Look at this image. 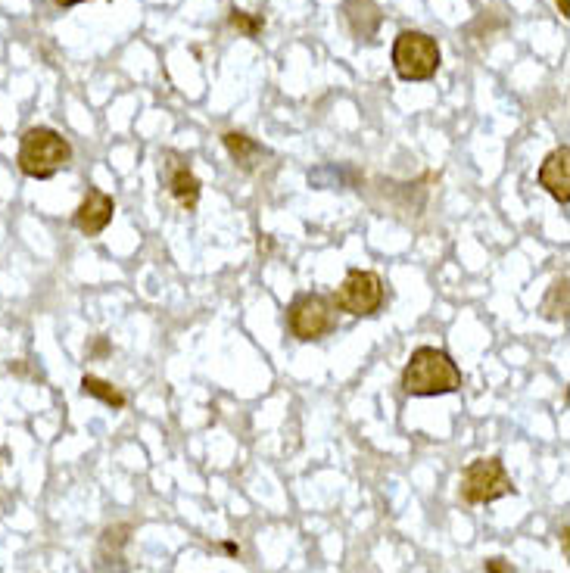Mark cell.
Wrapping results in <instances>:
<instances>
[{"label":"cell","mask_w":570,"mask_h":573,"mask_svg":"<svg viewBox=\"0 0 570 573\" xmlns=\"http://www.w3.org/2000/svg\"><path fill=\"white\" fill-rule=\"evenodd\" d=\"M343 13H346V22H349L352 35H356L359 41H374L377 38L380 10H377L374 0H346Z\"/></svg>","instance_id":"30bf717a"},{"label":"cell","mask_w":570,"mask_h":573,"mask_svg":"<svg viewBox=\"0 0 570 573\" xmlns=\"http://www.w3.org/2000/svg\"><path fill=\"white\" fill-rule=\"evenodd\" d=\"M225 552H228V555H240V549H237L234 542H225Z\"/></svg>","instance_id":"ac0fdd59"},{"label":"cell","mask_w":570,"mask_h":573,"mask_svg":"<svg viewBox=\"0 0 570 573\" xmlns=\"http://www.w3.org/2000/svg\"><path fill=\"white\" fill-rule=\"evenodd\" d=\"M166 187H169V194L178 200L181 209H187V212L197 209L203 184H200V178L190 172L187 166H172L169 175H166Z\"/></svg>","instance_id":"8fae6325"},{"label":"cell","mask_w":570,"mask_h":573,"mask_svg":"<svg viewBox=\"0 0 570 573\" xmlns=\"http://www.w3.org/2000/svg\"><path fill=\"white\" fill-rule=\"evenodd\" d=\"M81 393L100 399L103 405H110V408H125V402H128V399L110 384V380H100V377H94V374L81 377Z\"/></svg>","instance_id":"4fadbf2b"},{"label":"cell","mask_w":570,"mask_h":573,"mask_svg":"<svg viewBox=\"0 0 570 573\" xmlns=\"http://www.w3.org/2000/svg\"><path fill=\"white\" fill-rule=\"evenodd\" d=\"M222 141H225L231 159L237 162V166H240L243 172H256V169L262 166V159L271 156L268 147H262L259 141H253L250 134H243V131H225V134H222Z\"/></svg>","instance_id":"9c48e42d"},{"label":"cell","mask_w":570,"mask_h":573,"mask_svg":"<svg viewBox=\"0 0 570 573\" xmlns=\"http://www.w3.org/2000/svg\"><path fill=\"white\" fill-rule=\"evenodd\" d=\"M402 390L409 396H446L461 390V371L449 352L418 346L402 368Z\"/></svg>","instance_id":"6da1fadb"},{"label":"cell","mask_w":570,"mask_h":573,"mask_svg":"<svg viewBox=\"0 0 570 573\" xmlns=\"http://www.w3.org/2000/svg\"><path fill=\"white\" fill-rule=\"evenodd\" d=\"M539 187H546L561 206L570 203V150L567 147H558L542 159Z\"/></svg>","instance_id":"ba28073f"},{"label":"cell","mask_w":570,"mask_h":573,"mask_svg":"<svg viewBox=\"0 0 570 573\" xmlns=\"http://www.w3.org/2000/svg\"><path fill=\"white\" fill-rule=\"evenodd\" d=\"M542 318L546 321H564L567 318V278H555L546 299H542V306H539Z\"/></svg>","instance_id":"7c38bea8"},{"label":"cell","mask_w":570,"mask_h":573,"mask_svg":"<svg viewBox=\"0 0 570 573\" xmlns=\"http://www.w3.org/2000/svg\"><path fill=\"white\" fill-rule=\"evenodd\" d=\"M228 22L234 25L237 32L247 35V38H259V35H262V29H265V19H262V16H253V13H247V10H237V7H231Z\"/></svg>","instance_id":"5bb4252c"},{"label":"cell","mask_w":570,"mask_h":573,"mask_svg":"<svg viewBox=\"0 0 570 573\" xmlns=\"http://www.w3.org/2000/svg\"><path fill=\"white\" fill-rule=\"evenodd\" d=\"M384 303H387L384 281H380L377 271H362V268H352L334 296V306L352 318H374L384 309Z\"/></svg>","instance_id":"5b68a950"},{"label":"cell","mask_w":570,"mask_h":573,"mask_svg":"<svg viewBox=\"0 0 570 573\" xmlns=\"http://www.w3.org/2000/svg\"><path fill=\"white\" fill-rule=\"evenodd\" d=\"M514 493H518V486L511 483L505 461L499 455L477 458L465 468V474H461V499L468 505H490Z\"/></svg>","instance_id":"277c9868"},{"label":"cell","mask_w":570,"mask_h":573,"mask_svg":"<svg viewBox=\"0 0 570 573\" xmlns=\"http://www.w3.org/2000/svg\"><path fill=\"white\" fill-rule=\"evenodd\" d=\"M390 57L402 81H430L443 63L437 38H430L427 32H399Z\"/></svg>","instance_id":"3957f363"},{"label":"cell","mask_w":570,"mask_h":573,"mask_svg":"<svg viewBox=\"0 0 570 573\" xmlns=\"http://www.w3.org/2000/svg\"><path fill=\"white\" fill-rule=\"evenodd\" d=\"M287 327L300 343L321 340L324 334L334 331V303L318 293L296 296L287 309Z\"/></svg>","instance_id":"8992f818"},{"label":"cell","mask_w":570,"mask_h":573,"mask_svg":"<svg viewBox=\"0 0 570 573\" xmlns=\"http://www.w3.org/2000/svg\"><path fill=\"white\" fill-rule=\"evenodd\" d=\"M486 573H514V567L505 558H490L486 561Z\"/></svg>","instance_id":"9a60e30c"},{"label":"cell","mask_w":570,"mask_h":573,"mask_svg":"<svg viewBox=\"0 0 570 573\" xmlns=\"http://www.w3.org/2000/svg\"><path fill=\"white\" fill-rule=\"evenodd\" d=\"M555 4H558V13H561L564 19H570V4H567V0H555Z\"/></svg>","instance_id":"2e32d148"},{"label":"cell","mask_w":570,"mask_h":573,"mask_svg":"<svg viewBox=\"0 0 570 573\" xmlns=\"http://www.w3.org/2000/svg\"><path fill=\"white\" fill-rule=\"evenodd\" d=\"M57 7H78V4H85V0H53Z\"/></svg>","instance_id":"e0dca14e"},{"label":"cell","mask_w":570,"mask_h":573,"mask_svg":"<svg viewBox=\"0 0 570 573\" xmlns=\"http://www.w3.org/2000/svg\"><path fill=\"white\" fill-rule=\"evenodd\" d=\"M16 162L22 175L47 181L53 175H60L63 169H69L72 162V144L63 138L57 128L47 125H35L19 138V153Z\"/></svg>","instance_id":"7a4b0ae2"},{"label":"cell","mask_w":570,"mask_h":573,"mask_svg":"<svg viewBox=\"0 0 570 573\" xmlns=\"http://www.w3.org/2000/svg\"><path fill=\"white\" fill-rule=\"evenodd\" d=\"M113 215H116L113 197L103 194V190H97V187H88L85 200H81V206L72 215V225L85 237H97V234H103L106 228H110Z\"/></svg>","instance_id":"52a82bcc"}]
</instances>
